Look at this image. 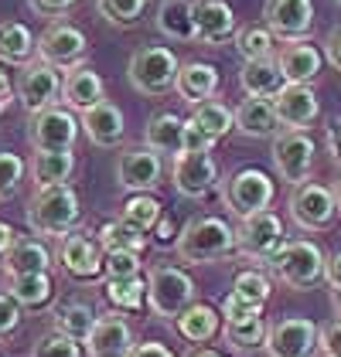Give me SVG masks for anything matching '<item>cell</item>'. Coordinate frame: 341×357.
<instances>
[{
    "instance_id": "6da1fadb",
    "label": "cell",
    "mask_w": 341,
    "mask_h": 357,
    "mask_svg": "<svg viewBox=\"0 0 341 357\" xmlns=\"http://www.w3.org/2000/svg\"><path fill=\"white\" fill-rule=\"evenodd\" d=\"M28 228L34 235H68L79 228L82 208H79V194L68 184H55V188H38L28 197Z\"/></svg>"
},
{
    "instance_id": "7a4b0ae2",
    "label": "cell",
    "mask_w": 341,
    "mask_h": 357,
    "mask_svg": "<svg viewBox=\"0 0 341 357\" xmlns=\"http://www.w3.org/2000/svg\"><path fill=\"white\" fill-rule=\"evenodd\" d=\"M177 259L188 266H205V262H219L235 252V228L228 221L205 215V218H191L181 235H177Z\"/></svg>"
},
{
    "instance_id": "3957f363",
    "label": "cell",
    "mask_w": 341,
    "mask_h": 357,
    "mask_svg": "<svg viewBox=\"0 0 341 357\" xmlns=\"http://www.w3.org/2000/svg\"><path fill=\"white\" fill-rule=\"evenodd\" d=\"M324 262H328L324 252L314 242L297 238V242H284L280 245V252L270 259V269L290 289H314L317 282H324Z\"/></svg>"
},
{
    "instance_id": "277c9868",
    "label": "cell",
    "mask_w": 341,
    "mask_h": 357,
    "mask_svg": "<svg viewBox=\"0 0 341 357\" xmlns=\"http://www.w3.org/2000/svg\"><path fill=\"white\" fill-rule=\"evenodd\" d=\"M147 303L161 320H177L195 303V279L177 266H154L147 275Z\"/></svg>"
},
{
    "instance_id": "5b68a950",
    "label": "cell",
    "mask_w": 341,
    "mask_h": 357,
    "mask_svg": "<svg viewBox=\"0 0 341 357\" xmlns=\"http://www.w3.org/2000/svg\"><path fill=\"white\" fill-rule=\"evenodd\" d=\"M177 55L164 48V45H143L133 52L130 58V85L140 92V96H164L174 89V79H177Z\"/></svg>"
},
{
    "instance_id": "8992f818",
    "label": "cell",
    "mask_w": 341,
    "mask_h": 357,
    "mask_svg": "<svg viewBox=\"0 0 341 357\" xmlns=\"http://www.w3.org/2000/svg\"><path fill=\"white\" fill-rule=\"evenodd\" d=\"M273 194H277V188H273L270 174H263L259 167H242L226 181L222 201H226V208L232 215L246 218V215H256V211H266Z\"/></svg>"
},
{
    "instance_id": "52a82bcc",
    "label": "cell",
    "mask_w": 341,
    "mask_h": 357,
    "mask_svg": "<svg viewBox=\"0 0 341 357\" xmlns=\"http://www.w3.org/2000/svg\"><path fill=\"white\" fill-rule=\"evenodd\" d=\"M284 242H286L284 238V221L277 218L270 208L239 218V228H235V252H242L246 259L270 262V259L280 252Z\"/></svg>"
},
{
    "instance_id": "ba28073f",
    "label": "cell",
    "mask_w": 341,
    "mask_h": 357,
    "mask_svg": "<svg viewBox=\"0 0 341 357\" xmlns=\"http://www.w3.org/2000/svg\"><path fill=\"white\" fill-rule=\"evenodd\" d=\"M17 102L34 116V112L48 109L61 102V68H55L45 58H31L28 65H21L17 75Z\"/></svg>"
},
{
    "instance_id": "9c48e42d",
    "label": "cell",
    "mask_w": 341,
    "mask_h": 357,
    "mask_svg": "<svg viewBox=\"0 0 341 357\" xmlns=\"http://www.w3.org/2000/svg\"><path fill=\"white\" fill-rule=\"evenodd\" d=\"M286 208H290L293 225L304 228V231H324V228L335 221V215H338L335 191L324 188V184H317V181L297 184L293 194H290V201H286Z\"/></svg>"
},
{
    "instance_id": "30bf717a",
    "label": "cell",
    "mask_w": 341,
    "mask_h": 357,
    "mask_svg": "<svg viewBox=\"0 0 341 357\" xmlns=\"http://www.w3.org/2000/svg\"><path fill=\"white\" fill-rule=\"evenodd\" d=\"M314 139L307 137V130H284L273 137V164L277 174L284 177L286 184H304L311 177L314 167Z\"/></svg>"
},
{
    "instance_id": "8fae6325",
    "label": "cell",
    "mask_w": 341,
    "mask_h": 357,
    "mask_svg": "<svg viewBox=\"0 0 341 357\" xmlns=\"http://www.w3.org/2000/svg\"><path fill=\"white\" fill-rule=\"evenodd\" d=\"M321 327L307 317H284L266 333V354L270 357H314L317 354Z\"/></svg>"
},
{
    "instance_id": "7c38bea8",
    "label": "cell",
    "mask_w": 341,
    "mask_h": 357,
    "mask_svg": "<svg viewBox=\"0 0 341 357\" xmlns=\"http://www.w3.org/2000/svg\"><path fill=\"white\" fill-rule=\"evenodd\" d=\"M28 139L34 150H72L79 139V119L72 116V109L48 106L31 116Z\"/></svg>"
},
{
    "instance_id": "4fadbf2b",
    "label": "cell",
    "mask_w": 341,
    "mask_h": 357,
    "mask_svg": "<svg viewBox=\"0 0 341 357\" xmlns=\"http://www.w3.org/2000/svg\"><path fill=\"white\" fill-rule=\"evenodd\" d=\"M263 28L284 41H304L314 28V0H266Z\"/></svg>"
},
{
    "instance_id": "5bb4252c",
    "label": "cell",
    "mask_w": 341,
    "mask_h": 357,
    "mask_svg": "<svg viewBox=\"0 0 341 357\" xmlns=\"http://www.w3.org/2000/svg\"><path fill=\"white\" fill-rule=\"evenodd\" d=\"M161 177H164L161 153H154L150 146H133V150L119 153V160H116V181H119V188H126L130 194L157 191Z\"/></svg>"
},
{
    "instance_id": "9a60e30c",
    "label": "cell",
    "mask_w": 341,
    "mask_h": 357,
    "mask_svg": "<svg viewBox=\"0 0 341 357\" xmlns=\"http://www.w3.org/2000/svg\"><path fill=\"white\" fill-rule=\"evenodd\" d=\"M85 55H89V41H85L82 31L68 21H55L38 38V58L52 61L55 68H75Z\"/></svg>"
},
{
    "instance_id": "2e32d148",
    "label": "cell",
    "mask_w": 341,
    "mask_h": 357,
    "mask_svg": "<svg viewBox=\"0 0 341 357\" xmlns=\"http://www.w3.org/2000/svg\"><path fill=\"white\" fill-rule=\"evenodd\" d=\"M103 259H106V252L99 245V238H89L82 231H68L58 238V262L72 279L103 275Z\"/></svg>"
},
{
    "instance_id": "e0dca14e",
    "label": "cell",
    "mask_w": 341,
    "mask_h": 357,
    "mask_svg": "<svg viewBox=\"0 0 341 357\" xmlns=\"http://www.w3.org/2000/svg\"><path fill=\"white\" fill-rule=\"evenodd\" d=\"M170 174H174L177 194H184V197H191V201L212 194L215 184H219V167L212 160V153H177Z\"/></svg>"
},
{
    "instance_id": "ac0fdd59",
    "label": "cell",
    "mask_w": 341,
    "mask_h": 357,
    "mask_svg": "<svg viewBox=\"0 0 341 357\" xmlns=\"http://www.w3.org/2000/svg\"><path fill=\"white\" fill-rule=\"evenodd\" d=\"M273 109H277V119H280L284 130H307L314 119L321 116V102H317L311 85L286 82L273 96Z\"/></svg>"
},
{
    "instance_id": "d6986e66",
    "label": "cell",
    "mask_w": 341,
    "mask_h": 357,
    "mask_svg": "<svg viewBox=\"0 0 341 357\" xmlns=\"http://www.w3.org/2000/svg\"><path fill=\"white\" fill-rule=\"evenodd\" d=\"M191 17H195V41L222 45L235 38V14L226 0H191Z\"/></svg>"
},
{
    "instance_id": "ffe728a7",
    "label": "cell",
    "mask_w": 341,
    "mask_h": 357,
    "mask_svg": "<svg viewBox=\"0 0 341 357\" xmlns=\"http://www.w3.org/2000/svg\"><path fill=\"white\" fill-rule=\"evenodd\" d=\"M89 357H130L133 351V330L123 317H99L92 333L85 337Z\"/></svg>"
},
{
    "instance_id": "44dd1931",
    "label": "cell",
    "mask_w": 341,
    "mask_h": 357,
    "mask_svg": "<svg viewBox=\"0 0 341 357\" xmlns=\"http://www.w3.org/2000/svg\"><path fill=\"white\" fill-rule=\"evenodd\" d=\"M103 99H106V85L99 79V72H92L89 65L68 68V75L61 79V102L68 109L85 112L92 109L96 102H103Z\"/></svg>"
},
{
    "instance_id": "7402d4cb",
    "label": "cell",
    "mask_w": 341,
    "mask_h": 357,
    "mask_svg": "<svg viewBox=\"0 0 341 357\" xmlns=\"http://www.w3.org/2000/svg\"><path fill=\"white\" fill-rule=\"evenodd\" d=\"M85 130V137L92 139L96 146H119L123 143V137H126V123H123V112H119V106H113V102H96L92 109L82 112V123H79Z\"/></svg>"
},
{
    "instance_id": "603a6c76",
    "label": "cell",
    "mask_w": 341,
    "mask_h": 357,
    "mask_svg": "<svg viewBox=\"0 0 341 357\" xmlns=\"http://www.w3.org/2000/svg\"><path fill=\"white\" fill-rule=\"evenodd\" d=\"M232 119H235V130L242 137L270 139L280 133V119H277V109H273V99H253V96H246L235 106Z\"/></svg>"
},
{
    "instance_id": "cb8c5ba5",
    "label": "cell",
    "mask_w": 341,
    "mask_h": 357,
    "mask_svg": "<svg viewBox=\"0 0 341 357\" xmlns=\"http://www.w3.org/2000/svg\"><path fill=\"white\" fill-rule=\"evenodd\" d=\"M277 65L284 72L286 82H297V85H311L317 75H321V65H324V55L307 45V41H286L277 55Z\"/></svg>"
},
{
    "instance_id": "d4e9b609",
    "label": "cell",
    "mask_w": 341,
    "mask_h": 357,
    "mask_svg": "<svg viewBox=\"0 0 341 357\" xmlns=\"http://www.w3.org/2000/svg\"><path fill=\"white\" fill-rule=\"evenodd\" d=\"M174 89L184 102L198 106L205 99H212L219 92V68L208 65V61H184L177 68V79H174Z\"/></svg>"
},
{
    "instance_id": "484cf974",
    "label": "cell",
    "mask_w": 341,
    "mask_h": 357,
    "mask_svg": "<svg viewBox=\"0 0 341 357\" xmlns=\"http://www.w3.org/2000/svg\"><path fill=\"white\" fill-rule=\"evenodd\" d=\"M7 275H28V273H48L52 269V252L45 248L41 238L17 235L14 245L7 248V255L0 259Z\"/></svg>"
},
{
    "instance_id": "4316f807",
    "label": "cell",
    "mask_w": 341,
    "mask_h": 357,
    "mask_svg": "<svg viewBox=\"0 0 341 357\" xmlns=\"http://www.w3.org/2000/svg\"><path fill=\"white\" fill-rule=\"evenodd\" d=\"M239 85L253 99H273L286 85V79L280 72V65H277V58H256V61H242Z\"/></svg>"
},
{
    "instance_id": "83f0119b",
    "label": "cell",
    "mask_w": 341,
    "mask_h": 357,
    "mask_svg": "<svg viewBox=\"0 0 341 357\" xmlns=\"http://www.w3.org/2000/svg\"><path fill=\"white\" fill-rule=\"evenodd\" d=\"M28 170H31L34 188L68 184V177L75 174V153L72 150H34Z\"/></svg>"
},
{
    "instance_id": "f1b7e54d",
    "label": "cell",
    "mask_w": 341,
    "mask_h": 357,
    "mask_svg": "<svg viewBox=\"0 0 341 357\" xmlns=\"http://www.w3.org/2000/svg\"><path fill=\"white\" fill-rule=\"evenodd\" d=\"M143 139L154 153L161 157H177L181 153V139H184V119L174 116V112H157L147 119V130H143Z\"/></svg>"
},
{
    "instance_id": "f546056e",
    "label": "cell",
    "mask_w": 341,
    "mask_h": 357,
    "mask_svg": "<svg viewBox=\"0 0 341 357\" xmlns=\"http://www.w3.org/2000/svg\"><path fill=\"white\" fill-rule=\"evenodd\" d=\"M7 296L17 306L41 310L55 296V282L48 273H28V275H7Z\"/></svg>"
},
{
    "instance_id": "4dcf8cb0",
    "label": "cell",
    "mask_w": 341,
    "mask_h": 357,
    "mask_svg": "<svg viewBox=\"0 0 341 357\" xmlns=\"http://www.w3.org/2000/svg\"><path fill=\"white\" fill-rule=\"evenodd\" d=\"M38 52V38L21 21H0V61L7 65H28Z\"/></svg>"
},
{
    "instance_id": "1f68e13d",
    "label": "cell",
    "mask_w": 341,
    "mask_h": 357,
    "mask_svg": "<svg viewBox=\"0 0 341 357\" xmlns=\"http://www.w3.org/2000/svg\"><path fill=\"white\" fill-rule=\"evenodd\" d=\"M157 31L170 41H195V17H191V0H164L157 7Z\"/></svg>"
},
{
    "instance_id": "d6a6232c",
    "label": "cell",
    "mask_w": 341,
    "mask_h": 357,
    "mask_svg": "<svg viewBox=\"0 0 341 357\" xmlns=\"http://www.w3.org/2000/svg\"><path fill=\"white\" fill-rule=\"evenodd\" d=\"M174 327H177V333H181L188 344H205V340H212V337L219 333V313H215L212 306H205V303H191V306L174 320Z\"/></svg>"
},
{
    "instance_id": "836d02e7",
    "label": "cell",
    "mask_w": 341,
    "mask_h": 357,
    "mask_svg": "<svg viewBox=\"0 0 341 357\" xmlns=\"http://www.w3.org/2000/svg\"><path fill=\"white\" fill-rule=\"evenodd\" d=\"M96 310L89 306V303H61L55 310V330L58 333H65V337H72L75 344H85V337L92 333V327H96Z\"/></svg>"
},
{
    "instance_id": "e575fe53",
    "label": "cell",
    "mask_w": 341,
    "mask_h": 357,
    "mask_svg": "<svg viewBox=\"0 0 341 357\" xmlns=\"http://www.w3.org/2000/svg\"><path fill=\"white\" fill-rule=\"evenodd\" d=\"M99 245L103 252H137L140 255L143 248H147V235L137 231L133 225H126V221H106L103 228H99Z\"/></svg>"
},
{
    "instance_id": "d590c367",
    "label": "cell",
    "mask_w": 341,
    "mask_h": 357,
    "mask_svg": "<svg viewBox=\"0 0 341 357\" xmlns=\"http://www.w3.org/2000/svg\"><path fill=\"white\" fill-rule=\"evenodd\" d=\"M191 123L198 126L205 137H212V139H222L228 130H235L232 109H228V106H222V102H215V99H205V102H198V106H195V112H191Z\"/></svg>"
},
{
    "instance_id": "8d00e7d4",
    "label": "cell",
    "mask_w": 341,
    "mask_h": 357,
    "mask_svg": "<svg viewBox=\"0 0 341 357\" xmlns=\"http://www.w3.org/2000/svg\"><path fill=\"white\" fill-rule=\"evenodd\" d=\"M266 333H270V327H266L263 313L226 324V340L235 347V351H256V347H266Z\"/></svg>"
},
{
    "instance_id": "74e56055",
    "label": "cell",
    "mask_w": 341,
    "mask_h": 357,
    "mask_svg": "<svg viewBox=\"0 0 341 357\" xmlns=\"http://www.w3.org/2000/svg\"><path fill=\"white\" fill-rule=\"evenodd\" d=\"M106 300L113 303L116 310L137 313L143 303H147V279H140V275H130V279H110V282H106Z\"/></svg>"
},
{
    "instance_id": "f35d334b",
    "label": "cell",
    "mask_w": 341,
    "mask_h": 357,
    "mask_svg": "<svg viewBox=\"0 0 341 357\" xmlns=\"http://www.w3.org/2000/svg\"><path fill=\"white\" fill-rule=\"evenodd\" d=\"M161 215H164L161 211V201L150 197V194H133L123 204V221L133 225L137 231H154V225L161 221Z\"/></svg>"
},
{
    "instance_id": "ab89813d",
    "label": "cell",
    "mask_w": 341,
    "mask_h": 357,
    "mask_svg": "<svg viewBox=\"0 0 341 357\" xmlns=\"http://www.w3.org/2000/svg\"><path fill=\"white\" fill-rule=\"evenodd\" d=\"M273 45H277V38L270 34V28H242V31H235V52L242 55V61L273 58Z\"/></svg>"
},
{
    "instance_id": "60d3db41",
    "label": "cell",
    "mask_w": 341,
    "mask_h": 357,
    "mask_svg": "<svg viewBox=\"0 0 341 357\" xmlns=\"http://www.w3.org/2000/svg\"><path fill=\"white\" fill-rule=\"evenodd\" d=\"M96 7H99V14H103L110 24L130 28V24H137L143 17L147 0H96Z\"/></svg>"
},
{
    "instance_id": "b9f144b4",
    "label": "cell",
    "mask_w": 341,
    "mask_h": 357,
    "mask_svg": "<svg viewBox=\"0 0 341 357\" xmlns=\"http://www.w3.org/2000/svg\"><path fill=\"white\" fill-rule=\"evenodd\" d=\"M232 293L239 296V300L253 303V306H266V300H270V279L263 273H256V269H246V273L235 275V282H232Z\"/></svg>"
},
{
    "instance_id": "7bdbcfd3",
    "label": "cell",
    "mask_w": 341,
    "mask_h": 357,
    "mask_svg": "<svg viewBox=\"0 0 341 357\" xmlns=\"http://www.w3.org/2000/svg\"><path fill=\"white\" fill-rule=\"evenodd\" d=\"M24 160L17 157V153H10V150H0V201H7V197H14V194L21 191V184H24Z\"/></svg>"
},
{
    "instance_id": "ee69618b",
    "label": "cell",
    "mask_w": 341,
    "mask_h": 357,
    "mask_svg": "<svg viewBox=\"0 0 341 357\" xmlns=\"http://www.w3.org/2000/svg\"><path fill=\"white\" fill-rule=\"evenodd\" d=\"M31 357H82L79 351V344L72 340V337H65V333H45L38 344H34V351Z\"/></svg>"
},
{
    "instance_id": "f6af8a7d",
    "label": "cell",
    "mask_w": 341,
    "mask_h": 357,
    "mask_svg": "<svg viewBox=\"0 0 341 357\" xmlns=\"http://www.w3.org/2000/svg\"><path fill=\"white\" fill-rule=\"evenodd\" d=\"M103 273H106V279H130V275H140V255H137V252H106Z\"/></svg>"
},
{
    "instance_id": "bcb514c9",
    "label": "cell",
    "mask_w": 341,
    "mask_h": 357,
    "mask_svg": "<svg viewBox=\"0 0 341 357\" xmlns=\"http://www.w3.org/2000/svg\"><path fill=\"white\" fill-rule=\"evenodd\" d=\"M215 139L205 137L191 119H184V139H181V153H212Z\"/></svg>"
},
{
    "instance_id": "7dc6e473",
    "label": "cell",
    "mask_w": 341,
    "mask_h": 357,
    "mask_svg": "<svg viewBox=\"0 0 341 357\" xmlns=\"http://www.w3.org/2000/svg\"><path fill=\"white\" fill-rule=\"evenodd\" d=\"M17 327H21V306L7 293H0V340H7Z\"/></svg>"
},
{
    "instance_id": "c3c4849f",
    "label": "cell",
    "mask_w": 341,
    "mask_h": 357,
    "mask_svg": "<svg viewBox=\"0 0 341 357\" xmlns=\"http://www.w3.org/2000/svg\"><path fill=\"white\" fill-rule=\"evenodd\" d=\"M256 313H263V310L253 306V303L239 300L235 293H228L226 300H222V317H226V324H232V320H246V317H256Z\"/></svg>"
},
{
    "instance_id": "681fc988",
    "label": "cell",
    "mask_w": 341,
    "mask_h": 357,
    "mask_svg": "<svg viewBox=\"0 0 341 357\" xmlns=\"http://www.w3.org/2000/svg\"><path fill=\"white\" fill-rule=\"evenodd\" d=\"M317 351H324V357H341V320L328 324L317 337Z\"/></svg>"
},
{
    "instance_id": "f907efd6",
    "label": "cell",
    "mask_w": 341,
    "mask_h": 357,
    "mask_svg": "<svg viewBox=\"0 0 341 357\" xmlns=\"http://www.w3.org/2000/svg\"><path fill=\"white\" fill-rule=\"evenodd\" d=\"M31 10H38V14H45V17H58V14H65V10H72L79 0H28Z\"/></svg>"
},
{
    "instance_id": "816d5d0a",
    "label": "cell",
    "mask_w": 341,
    "mask_h": 357,
    "mask_svg": "<svg viewBox=\"0 0 341 357\" xmlns=\"http://www.w3.org/2000/svg\"><path fill=\"white\" fill-rule=\"evenodd\" d=\"M324 58H328L331 68H338L341 72V28H335L331 34H328V41H324Z\"/></svg>"
},
{
    "instance_id": "f5cc1de1",
    "label": "cell",
    "mask_w": 341,
    "mask_h": 357,
    "mask_svg": "<svg viewBox=\"0 0 341 357\" xmlns=\"http://www.w3.org/2000/svg\"><path fill=\"white\" fill-rule=\"evenodd\" d=\"M130 357H174V354H170L164 344H157V340H143V344H133Z\"/></svg>"
},
{
    "instance_id": "db71d44e",
    "label": "cell",
    "mask_w": 341,
    "mask_h": 357,
    "mask_svg": "<svg viewBox=\"0 0 341 357\" xmlns=\"http://www.w3.org/2000/svg\"><path fill=\"white\" fill-rule=\"evenodd\" d=\"M328 153H331L335 164H341V116L328 126Z\"/></svg>"
},
{
    "instance_id": "11a10c76",
    "label": "cell",
    "mask_w": 341,
    "mask_h": 357,
    "mask_svg": "<svg viewBox=\"0 0 341 357\" xmlns=\"http://www.w3.org/2000/svg\"><path fill=\"white\" fill-rule=\"evenodd\" d=\"M324 282H328L331 289L341 286V252H335V255L324 262Z\"/></svg>"
},
{
    "instance_id": "9f6ffc18",
    "label": "cell",
    "mask_w": 341,
    "mask_h": 357,
    "mask_svg": "<svg viewBox=\"0 0 341 357\" xmlns=\"http://www.w3.org/2000/svg\"><path fill=\"white\" fill-rule=\"evenodd\" d=\"M154 231H157V245H170V242H177L174 225H170V218H164V215H161V221L154 225Z\"/></svg>"
},
{
    "instance_id": "6f0895ef",
    "label": "cell",
    "mask_w": 341,
    "mask_h": 357,
    "mask_svg": "<svg viewBox=\"0 0 341 357\" xmlns=\"http://www.w3.org/2000/svg\"><path fill=\"white\" fill-rule=\"evenodd\" d=\"M10 99H14V85L7 79V72H0V109H7Z\"/></svg>"
},
{
    "instance_id": "680465c9",
    "label": "cell",
    "mask_w": 341,
    "mask_h": 357,
    "mask_svg": "<svg viewBox=\"0 0 341 357\" xmlns=\"http://www.w3.org/2000/svg\"><path fill=\"white\" fill-rule=\"evenodd\" d=\"M14 238H17V235H14V228H10L7 221H0V259L7 255V248L14 245Z\"/></svg>"
},
{
    "instance_id": "91938a15",
    "label": "cell",
    "mask_w": 341,
    "mask_h": 357,
    "mask_svg": "<svg viewBox=\"0 0 341 357\" xmlns=\"http://www.w3.org/2000/svg\"><path fill=\"white\" fill-rule=\"evenodd\" d=\"M188 357H226V354H219V351H208V347H198V351H191Z\"/></svg>"
},
{
    "instance_id": "94428289",
    "label": "cell",
    "mask_w": 341,
    "mask_h": 357,
    "mask_svg": "<svg viewBox=\"0 0 341 357\" xmlns=\"http://www.w3.org/2000/svg\"><path fill=\"white\" fill-rule=\"evenodd\" d=\"M331 303H335V313L341 317V286L338 289H331Z\"/></svg>"
},
{
    "instance_id": "6125c7cd",
    "label": "cell",
    "mask_w": 341,
    "mask_h": 357,
    "mask_svg": "<svg viewBox=\"0 0 341 357\" xmlns=\"http://www.w3.org/2000/svg\"><path fill=\"white\" fill-rule=\"evenodd\" d=\"M335 201H338V211H341V174H338V181H335Z\"/></svg>"
},
{
    "instance_id": "be15d7a7",
    "label": "cell",
    "mask_w": 341,
    "mask_h": 357,
    "mask_svg": "<svg viewBox=\"0 0 341 357\" xmlns=\"http://www.w3.org/2000/svg\"><path fill=\"white\" fill-rule=\"evenodd\" d=\"M338 3H341V0H338Z\"/></svg>"
}]
</instances>
